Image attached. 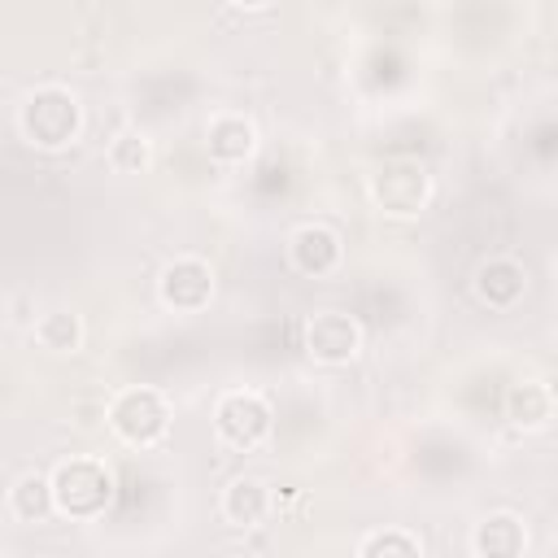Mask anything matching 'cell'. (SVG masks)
<instances>
[{
    "instance_id": "5b68a950",
    "label": "cell",
    "mask_w": 558,
    "mask_h": 558,
    "mask_svg": "<svg viewBox=\"0 0 558 558\" xmlns=\"http://www.w3.org/2000/svg\"><path fill=\"white\" fill-rule=\"evenodd\" d=\"M371 196H375V205H379L384 214H392V218H414V214L427 205V196H432V174H427L418 161H410V157L384 161L379 174L371 179Z\"/></svg>"
},
{
    "instance_id": "30bf717a",
    "label": "cell",
    "mask_w": 558,
    "mask_h": 558,
    "mask_svg": "<svg viewBox=\"0 0 558 558\" xmlns=\"http://www.w3.org/2000/svg\"><path fill=\"white\" fill-rule=\"evenodd\" d=\"M205 148H209L214 161L240 166V161H248L253 148H257V126H253L244 113H218V118H209V126H205Z\"/></svg>"
},
{
    "instance_id": "7a4b0ae2",
    "label": "cell",
    "mask_w": 558,
    "mask_h": 558,
    "mask_svg": "<svg viewBox=\"0 0 558 558\" xmlns=\"http://www.w3.org/2000/svg\"><path fill=\"white\" fill-rule=\"evenodd\" d=\"M52 501H57V514L65 519H100L105 506L113 501V471L100 462V458H65L52 466Z\"/></svg>"
},
{
    "instance_id": "8992f818",
    "label": "cell",
    "mask_w": 558,
    "mask_h": 558,
    "mask_svg": "<svg viewBox=\"0 0 558 558\" xmlns=\"http://www.w3.org/2000/svg\"><path fill=\"white\" fill-rule=\"evenodd\" d=\"M362 349V327L353 314L344 310H318L305 318V353L323 366H340L353 362Z\"/></svg>"
},
{
    "instance_id": "e0dca14e",
    "label": "cell",
    "mask_w": 558,
    "mask_h": 558,
    "mask_svg": "<svg viewBox=\"0 0 558 558\" xmlns=\"http://www.w3.org/2000/svg\"><path fill=\"white\" fill-rule=\"evenodd\" d=\"M357 554L362 558H379V554H397V558H414L423 554V541L414 532H401V527H384V532H371L357 541Z\"/></svg>"
},
{
    "instance_id": "52a82bcc",
    "label": "cell",
    "mask_w": 558,
    "mask_h": 558,
    "mask_svg": "<svg viewBox=\"0 0 558 558\" xmlns=\"http://www.w3.org/2000/svg\"><path fill=\"white\" fill-rule=\"evenodd\" d=\"M157 292H161V301H166L170 310L196 314V310H205L209 296H214V270H209V262H201V257H174V262H166V270H161V279H157Z\"/></svg>"
},
{
    "instance_id": "6da1fadb",
    "label": "cell",
    "mask_w": 558,
    "mask_h": 558,
    "mask_svg": "<svg viewBox=\"0 0 558 558\" xmlns=\"http://www.w3.org/2000/svg\"><path fill=\"white\" fill-rule=\"evenodd\" d=\"M17 126H22V135H26L31 148L57 153V148L74 144V135H78V126H83V105H78V96H74L70 87L48 83V87H35V92L22 100Z\"/></svg>"
},
{
    "instance_id": "9a60e30c",
    "label": "cell",
    "mask_w": 558,
    "mask_h": 558,
    "mask_svg": "<svg viewBox=\"0 0 558 558\" xmlns=\"http://www.w3.org/2000/svg\"><path fill=\"white\" fill-rule=\"evenodd\" d=\"M31 331H35V344L48 349V353H74V349L83 344V323H78V314L65 310V305L44 310Z\"/></svg>"
},
{
    "instance_id": "7c38bea8",
    "label": "cell",
    "mask_w": 558,
    "mask_h": 558,
    "mask_svg": "<svg viewBox=\"0 0 558 558\" xmlns=\"http://www.w3.org/2000/svg\"><path fill=\"white\" fill-rule=\"evenodd\" d=\"M471 549H475L480 558H514V554L527 549V527H523L519 514L497 510V514H488V519L475 523V532H471Z\"/></svg>"
},
{
    "instance_id": "5bb4252c",
    "label": "cell",
    "mask_w": 558,
    "mask_h": 558,
    "mask_svg": "<svg viewBox=\"0 0 558 558\" xmlns=\"http://www.w3.org/2000/svg\"><path fill=\"white\" fill-rule=\"evenodd\" d=\"M549 414H554V392H549V384H541V379H519V384H510V392H506V418H510L514 427H523V432L545 427Z\"/></svg>"
},
{
    "instance_id": "9c48e42d",
    "label": "cell",
    "mask_w": 558,
    "mask_h": 558,
    "mask_svg": "<svg viewBox=\"0 0 558 558\" xmlns=\"http://www.w3.org/2000/svg\"><path fill=\"white\" fill-rule=\"evenodd\" d=\"M475 296L488 305V310H510L519 305V296L527 292V266L510 253H493L475 266V279H471Z\"/></svg>"
},
{
    "instance_id": "d6986e66",
    "label": "cell",
    "mask_w": 558,
    "mask_h": 558,
    "mask_svg": "<svg viewBox=\"0 0 558 558\" xmlns=\"http://www.w3.org/2000/svg\"><path fill=\"white\" fill-rule=\"evenodd\" d=\"M554 279H558V257H554Z\"/></svg>"
},
{
    "instance_id": "ba28073f",
    "label": "cell",
    "mask_w": 558,
    "mask_h": 558,
    "mask_svg": "<svg viewBox=\"0 0 558 558\" xmlns=\"http://www.w3.org/2000/svg\"><path fill=\"white\" fill-rule=\"evenodd\" d=\"M340 257H344V244H340V235H336L331 227H323V222H305V227H296V231L288 235V262H292V270L305 275V279L331 275V270L340 266Z\"/></svg>"
},
{
    "instance_id": "277c9868",
    "label": "cell",
    "mask_w": 558,
    "mask_h": 558,
    "mask_svg": "<svg viewBox=\"0 0 558 558\" xmlns=\"http://www.w3.org/2000/svg\"><path fill=\"white\" fill-rule=\"evenodd\" d=\"M275 427L270 401L253 388H231L214 405V432L227 449H257Z\"/></svg>"
},
{
    "instance_id": "ac0fdd59",
    "label": "cell",
    "mask_w": 558,
    "mask_h": 558,
    "mask_svg": "<svg viewBox=\"0 0 558 558\" xmlns=\"http://www.w3.org/2000/svg\"><path fill=\"white\" fill-rule=\"evenodd\" d=\"M231 4H235V9H266L270 0H231Z\"/></svg>"
},
{
    "instance_id": "8fae6325",
    "label": "cell",
    "mask_w": 558,
    "mask_h": 558,
    "mask_svg": "<svg viewBox=\"0 0 558 558\" xmlns=\"http://www.w3.org/2000/svg\"><path fill=\"white\" fill-rule=\"evenodd\" d=\"M270 506H275L270 488L262 480H253V475H235L222 488V501H218V510H222V519L231 527H262L266 514H270Z\"/></svg>"
},
{
    "instance_id": "2e32d148",
    "label": "cell",
    "mask_w": 558,
    "mask_h": 558,
    "mask_svg": "<svg viewBox=\"0 0 558 558\" xmlns=\"http://www.w3.org/2000/svg\"><path fill=\"white\" fill-rule=\"evenodd\" d=\"M105 157H109V166H113L118 174H140V170H148V161H153V144H148L144 131H118Z\"/></svg>"
},
{
    "instance_id": "4fadbf2b",
    "label": "cell",
    "mask_w": 558,
    "mask_h": 558,
    "mask_svg": "<svg viewBox=\"0 0 558 558\" xmlns=\"http://www.w3.org/2000/svg\"><path fill=\"white\" fill-rule=\"evenodd\" d=\"M4 510H9V519H17V523H44L48 514H57L52 480L39 475V471L17 475L13 488H9V497H4Z\"/></svg>"
},
{
    "instance_id": "3957f363",
    "label": "cell",
    "mask_w": 558,
    "mask_h": 558,
    "mask_svg": "<svg viewBox=\"0 0 558 558\" xmlns=\"http://www.w3.org/2000/svg\"><path fill=\"white\" fill-rule=\"evenodd\" d=\"M109 427L122 445L131 449H153L166 432H170V405L157 388H122L113 401H109Z\"/></svg>"
}]
</instances>
